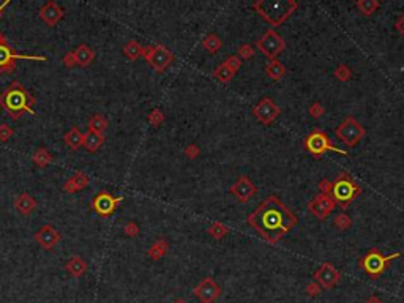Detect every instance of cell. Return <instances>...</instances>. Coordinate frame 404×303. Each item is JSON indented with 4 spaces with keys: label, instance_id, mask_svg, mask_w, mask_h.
<instances>
[{
    "label": "cell",
    "instance_id": "cell-27",
    "mask_svg": "<svg viewBox=\"0 0 404 303\" xmlns=\"http://www.w3.org/2000/svg\"><path fill=\"white\" fill-rule=\"evenodd\" d=\"M32 160H34V163L36 164L38 168H46V166H49V164L54 161V156L50 155V152L48 149L40 147V149L35 150V153H34V156H32Z\"/></svg>",
    "mask_w": 404,
    "mask_h": 303
},
{
    "label": "cell",
    "instance_id": "cell-48",
    "mask_svg": "<svg viewBox=\"0 0 404 303\" xmlns=\"http://www.w3.org/2000/svg\"><path fill=\"white\" fill-rule=\"evenodd\" d=\"M8 3H10L8 0H5V2H3L2 5H0V16H2V13H3V10L6 8V5H8Z\"/></svg>",
    "mask_w": 404,
    "mask_h": 303
},
{
    "label": "cell",
    "instance_id": "cell-28",
    "mask_svg": "<svg viewBox=\"0 0 404 303\" xmlns=\"http://www.w3.org/2000/svg\"><path fill=\"white\" fill-rule=\"evenodd\" d=\"M123 54H125L126 59L136 60V59H139V57L144 54V46H142V44H139L136 40H130L123 46Z\"/></svg>",
    "mask_w": 404,
    "mask_h": 303
},
{
    "label": "cell",
    "instance_id": "cell-38",
    "mask_svg": "<svg viewBox=\"0 0 404 303\" xmlns=\"http://www.w3.org/2000/svg\"><path fill=\"white\" fill-rule=\"evenodd\" d=\"M308 112H309V116H311L313 118H319V117L324 116L325 109H324V106L319 103V101H314L313 104H309Z\"/></svg>",
    "mask_w": 404,
    "mask_h": 303
},
{
    "label": "cell",
    "instance_id": "cell-33",
    "mask_svg": "<svg viewBox=\"0 0 404 303\" xmlns=\"http://www.w3.org/2000/svg\"><path fill=\"white\" fill-rule=\"evenodd\" d=\"M208 236H212L213 238H223L224 236L229 234V226H226L221 221H213V223L207 227Z\"/></svg>",
    "mask_w": 404,
    "mask_h": 303
},
{
    "label": "cell",
    "instance_id": "cell-2",
    "mask_svg": "<svg viewBox=\"0 0 404 303\" xmlns=\"http://www.w3.org/2000/svg\"><path fill=\"white\" fill-rule=\"evenodd\" d=\"M36 103V98L25 90V87L19 81H13L10 87L0 95V106L8 112L10 118L19 120L24 112L35 116L32 106Z\"/></svg>",
    "mask_w": 404,
    "mask_h": 303
},
{
    "label": "cell",
    "instance_id": "cell-9",
    "mask_svg": "<svg viewBox=\"0 0 404 303\" xmlns=\"http://www.w3.org/2000/svg\"><path fill=\"white\" fill-rule=\"evenodd\" d=\"M142 57H145L149 65L158 73H163L174 62V54L164 44H155V46L144 48Z\"/></svg>",
    "mask_w": 404,
    "mask_h": 303
},
{
    "label": "cell",
    "instance_id": "cell-39",
    "mask_svg": "<svg viewBox=\"0 0 404 303\" xmlns=\"http://www.w3.org/2000/svg\"><path fill=\"white\" fill-rule=\"evenodd\" d=\"M224 63H226V65L229 67L236 74H237L238 69L242 68V60H240L237 55H229V57H227V59L224 60Z\"/></svg>",
    "mask_w": 404,
    "mask_h": 303
},
{
    "label": "cell",
    "instance_id": "cell-46",
    "mask_svg": "<svg viewBox=\"0 0 404 303\" xmlns=\"http://www.w3.org/2000/svg\"><path fill=\"white\" fill-rule=\"evenodd\" d=\"M395 27H396V30L400 32L401 35H404V16H400V17L396 19Z\"/></svg>",
    "mask_w": 404,
    "mask_h": 303
},
{
    "label": "cell",
    "instance_id": "cell-29",
    "mask_svg": "<svg viewBox=\"0 0 404 303\" xmlns=\"http://www.w3.org/2000/svg\"><path fill=\"white\" fill-rule=\"evenodd\" d=\"M202 46H204V49L208 50L210 54H217L221 49V46H223V40H221L217 34H208V35H205L204 40H202Z\"/></svg>",
    "mask_w": 404,
    "mask_h": 303
},
{
    "label": "cell",
    "instance_id": "cell-1",
    "mask_svg": "<svg viewBox=\"0 0 404 303\" xmlns=\"http://www.w3.org/2000/svg\"><path fill=\"white\" fill-rule=\"evenodd\" d=\"M246 221L265 242L271 245H276L299 223L295 215L275 194L265 198L262 204L248 215Z\"/></svg>",
    "mask_w": 404,
    "mask_h": 303
},
{
    "label": "cell",
    "instance_id": "cell-8",
    "mask_svg": "<svg viewBox=\"0 0 404 303\" xmlns=\"http://www.w3.org/2000/svg\"><path fill=\"white\" fill-rule=\"evenodd\" d=\"M254 44H256V48L261 50L265 57H269L270 60L276 59V57L286 49V41H284V38L280 34H276L273 29L265 32L259 40H256Z\"/></svg>",
    "mask_w": 404,
    "mask_h": 303
},
{
    "label": "cell",
    "instance_id": "cell-17",
    "mask_svg": "<svg viewBox=\"0 0 404 303\" xmlns=\"http://www.w3.org/2000/svg\"><path fill=\"white\" fill-rule=\"evenodd\" d=\"M35 240H36V243H40L44 250H52L60 242V232L57 231L55 227L46 224L35 234Z\"/></svg>",
    "mask_w": 404,
    "mask_h": 303
},
{
    "label": "cell",
    "instance_id": "cell-12",
    "mask_svg": "<svg viewBox=\"0 0 404 303\" xmlns=\"http://www.w3.org/2000/svg\"><path fill=\"white\" fill-rule=\"evenodd\" d=\"M19 59H27V60H40L44 62L46 57L44 55H22L13 52L8 44H0V71L2 73H13L16 68L15 60Z\"/></svg>",
    "mask_w": 404,
    "mask_h": 303
},
{
    "label": "cell",
    "instance_id": "cell-20",
    "mask_svg": "<svg viewBox=\"0 0 404 303\" xmlns=\"http://www.w3.org/2000/svg\"><path fill=\"white\" fill-rule=\"evenodd\" d=\"M74 59H76V65H79L82 68L88 67L95 59V50L87 46V44H81V46L76 48V50H73Z\"/></svg>",
    "mask_w": 404,
    "mask_h": 303
},
{
    "label": "cell",
    "instance_id": "cell-23",
    "mask_svg": "<svg viewBox=\"0 0 404 303\" xmlns=\"http://www.w3.org/2000/svg\"><path fill=\"white\" fill-rule=\"evenodd\" d=\"M265 74H267L271 81H281L284 78V74H286V67L276 59L269 60L267 65H265Z\"/></svg>",
    "mask_w": 404,
    "mask_h": 303
},
{
    "label": "cell",
    "instance_id": "cell-37",
    "mask_svg": "<svg viewBox=\"0 0 404 303\" xmlns=\"http://www.w3.org/2000/svg\"><path fill=\"white\" fill-rule=\"evenodd\" d=\"M254 48L251 46V44H242V46L238 48V50H237V57L240 60H248V59H251L252 55H254Z\"/></svg>",
    "mask_w": 404,
    "mask_h": 303
},
{
    "label": "cell",
    "instance_id": "cell-41",
    "mask_svg": "<svg viewBox=\"0 0 404 303\" xmlns=\"http://www.w3.org/2000/svg\"><path fill=\"white\" fill-rule=\"evenodd\" d=\"M305 290H306V294H308L309 297H316V295H319V294L322 292V287H320L316 281H311L309 284H306Z\"/></svg>",
    "mask_w": 404,
    "mask_h": 303
},
{
    "label": "cell",
    "instance_id": "cell-31",
    "mask_svg": "<svg viewBox=\"0 0 404 303\" xmlns=\"http://www.w3.org/2000/svg\"><path fill=\"white\" fill-rule=\"evenodd\" d=\"M109 126L107 123V120L104 116H101V114H95V116L88 120V131L92 133H100V135H103V131Z\"/></svg>",
    "mask_w": 404,
    "mask_h": 303
},
{
    "label": "cell",
    "instance_id": "cell-18",
    "mask_svg": "<svg viewBox=\"0 0 404 303\" xmlns=\"http://www.w3.org/2000/svg\"><path fill=\"white\" fill-rule=\"evenodd\" d=\"M63 15H65V11H63L55 2H46L40 10V17L49 25V27H54V25L63 17Z\"/></svg>",
    "mask_w": 404,
    "mask_h": 303
},
{
    "label": "cell",
    "instance_id": "cell-49",
    "mask_svg": "<svg viewBox=\"0 0 404 303\" xmlns=\"http://www.w3.org/2000/svg\"><path fill=\"white\" fill-rule=\"evenodd\" d=\"M0 44H8V41H6V38L2 32H0Z\"/></svg>",
    "mask_w": 404,
    "mask_h": 303
},
{
    "label": "cell",
    "instance_id": "cell-40",
    "mask_svg": "<svg viewBox=\"0 0 404 303\" xmlns=\"http://www.w3.org/2000/svg\"><path fill=\"white\" fill-rule=\"evenodd\" d=\"M13 135H15V131H13V128L10 125H6V123L0 125V141L6 142Z\"/></svg>",
    "mask_w": 404,
    "mask_h": 303
},
{
    "label": "cell",
    "instance_id": "cell-24",
    "mask_svg": "<svg viewBox=\"0 0 404 303\" xmlns=\"http://www.w3.org/2000/svg\"><path fill=\"white\" fill-rule=\"evenodd\" d=\"M168 251H169V243H168V240L158 238L156 242L147 250V256L152 259V261H158V259H161V257L166 256Z\"/></svg>",
    "mask_w": 404,
    "mask_h": 303
},
{
    "label": "cell",
    "instance_id": "cell-42",
    "mask_svg": "<svg viewBox=\"0 0 404 303\" xmlns=\"http://www.w3.org/2000/svg\"><path fill=\"white\" fill-rule=\"evenodd\" d=\"M199 153H201V150H199V147L196 144H189V145H186V147H185V155L189 158V160H194V158H198Z\"/></svg>",
    "mask_w": 404,
    "mask_h": 303
},
{
    "label": "cell",
    "instance_id": "cell-34",
    "mask_svg": "<svg viewBox=\"0 0 404 303\" xmlns=\"http://www.w3.org/2000/svg\"><path fill=\"white\" fill-rule=\"evenodd\" d=\"M335 78H337L338 81L341 82H347L351 79V76H352V71H351V68L346 65V63H339V65L335 68Z\"/></svg>",
    "mask_w": 404,
    "mask_h": 303
},
{
    "label": "cell",
    "instance_id": "cell-26",
    "mask_svg": "<svg viewBox=\"0 0 404 303\" xmlns=\"http://www.w3.org/2000/svg\"><path fill=\"white\" fill-rule=\"evenodd\" d=\"M65 142L71 150H78L79 147L84 145V135L74 126V128H71L65 135Z\"/></svg>",
    "mask_w": 404,
    "mask_h": 303
},
{
    "label": "cell",
    "instance_id": "cell-5",
    "mask_svg": "<svg viewBox=\"0 0 404 303\" xmlns=\"http://www.w3.org/2000/svg\"><path fill=\"white\" fill-rule=\"evenodd\" d=\"M303 147H305L308 153L313 155L314 158H320L324 153H327V152H333V153H338L343 156L349 155V152L332 145L330 137H328L327 133L322 131L320 128H314L311 133H309V135L305 137V141H303Z\"/></svg>",
    "mask_w": 404,
    "mask_h": 303
},
{
    "label": "cell",
    "instance_id": "cell-6",
    "mask_svg": "<svg viewBox=\"0 0 404 303\" xmlns=\"http://www.w3.org/2000/svg\"><path fill=\"white\" fill-rule=\"evenodd\" d=\"M400 256H401V252H393V254H390V256H384L377 248H372L366 252L363 257L358 259V267L362 269L365 273H368L370 276L377 278L388 269V265L393 259L400 257Z\"/></svg>",
    "mask_w": 404,
    "mask_h": 303
},
{
    "label": "cell",
    "instance_id": "cell-16",
    "mask_svg": "<svg viewBox=\"0 0 404 303\" xmlns=\"http://www.w3.org/2000/svg\"><path fill=\"white\" fill-rule=\"evenodd\" d=\"M231 193L236 196L240 202H248L252 196L257 193L256 185L250 180V177L240 175L238 179L234 182V185L231 186Z\"/></svg>",
    "mask_w": 404,
    "mask_h": 303
},
{
    "label": "cell",
    "instance_id": "cell-3",
    "mask_svg": "<svg viewBox=\"0 0 404 303\" xmlns=\"http://www.w3.org/2000/svg\"><path fill=\"white\" fill-rule=\"evenodd\" d=\"M297 8L299 2L295 0H256L252 3V10L262 16L271 27H280L292 16Z\"/></svg>",
    "mask_w": 404,
    "mask_h": 303
},
{
    "label": "cell",
    "instance_id": "cell-32",
    "mask_svg": "<svg viewBox=\"0 0 404 303\" xmlns=\"http://www.w3.org/2000/svg\"><path fill=\"white\" fill-rule=\"evenodd\" d=\"M355 6L360 10V13L365 16H371L372 13H376L381 6V2L379 0H357Z\"/></svg>",
    "mask_w": 404,
    "mask_h": 303
},
{
    "label": "cell",
    "instance_id": "cell-30",
    "mask_svg": "<svg viewBox=\"0 0 404 303\" xmlns=\"http://www.w3.org/2000/svg\"><path fill=\"white\" fill-rule=\"evenodd\" d=\"M212 76H213L215 79H218L219 82H223V84H227V82H231V81L234 79V76H236V73H234L232 69L223 62L219 67H217V68L213 69Z\"/></svg>",
    "mask_w": 404,
    "mask_h": 303
},
{
    "label": "cell",
    "instance_id": "cell-14",
    "mask_svg": "<svg viewBox=\"0 0 404 303\" xmlns=\"http://www.w3.org/2000/svg\"><path fill=\"white\" fill-rule=\"evenodd\" d=\"M335 207H337V202H335V201L330 198V196L318 193L311 201H309L308 210L311 212L316 218L322 221V219H325V218L328 217V215H330V213L335 210Z\"/></svg>",
    "mask_w": 404,
    "mask_h": 303
},
{
    "label": "cell",
    "instance_id": "cell-10",
    "mask_svg": "<svg viewBox=\"0 0 404 303\" xmlns=\"http://www.w3.org/2000/svg\"><path fill=\"white\" fill-rule=\"evenodd\" d=\"M252 114H254V117L262 125H271L278 117H280L281 107L278 106L271 98L264 97L254 107H252Z\"/></svg>",
    "mask_w": 404,
    "mask_h": 303
},
{
    "label": "cell",
    "instance_id": "cell-44",
    "mask_svg": "<svg viewBox=\"0 0 404 303\" xmlns=\"http://www.w3.org/2000/svg\"><path fill=\"white\" fill-rule=\"evenodd\" d=\"M319 193L330 196V193H332V180H328V179L320 180L319 182Z\"/></svg>",
    "mask_w": 404,
    "mask_h": 303
},
{
    "label": "cell",
    "instance_id": "cell-50",
    "mask_svg": "<svg viewBox=\"0 0 404 303\" xmlns=\"http://www.w3.org/2000/svg\"><path fill=\"white\" fill-rule=\"evenodd\" d=\"M174 303H186V302H185V300H183V299H177V300H175Z\"/></svg>",
    "mask_w": 404,
    "mask_h": 303
},
{
    "label": "cell",
    "instance_id": "cell-35",
    "mask_svg": "<svg viewBox=\"0 0 404 303\" xmlns=\"http://www.w3.org/2000/svg\"><path fill=\"white\" fill-rule=\"evenodd\" d=\"M333 226L337 227V229H339V231H346V229H349V227L352 226V219H351L349 215L339 213V215H337V217H335Z\"/></svg>",
    "mask_w": 404,
    "mask_h": 303
},
{
    "label": "cell",
    "instance_id": "cell-11",
    "mask_svg": "<svg viewBox=\"0 0 404 303\" xmlns=\"http://www.w3.org/2000/svg\"><path fill=\"white\" fill-rule=\"evenodd\" d=\"M313 278L322 289H332L341 281V271L332 262H324L313 273Z\"/></svg>",
    "mask_w": 404,
    "mask_h": 303
},
{
    "label": "cell",
    "instance_id": "cell-22",
    "mask_svg": "<svg viewBox=\"0 0 404 303\" xmlns=\"http://www.w3.org/2000/svg\"><path fill=\"white\" fill-rule=\"evenodd\" d=\"M65 269H67V271H68V273L71 275V276L79 278V276H82V275L85 273V270H87V262H85L81 256H73V257L67 262Z\"/></svg>",
    "mask_w": 404,
    "mask_h": 303
},
{
    "label": "cell",
    "instance_id": "cell-13",
    "mask_svg": "<svg viewBox=\"0 0 404 303\" xmlns=\"http://www.w3.org/2000/svg\"><path fill=\"white\" fill-rule=\"evenodd\" d=\"M122 201H123L122 196H118V198H114L111 193L103 191V193H100V194H97L93 198L92 208L100 215V217L107 218V217H111L114 212H116V208L118 207V204Z\"/></svg>",
    "mask_w": 404,
    "mask_h": 303
},
{
    "label": "cell",
    "instance_id": "cell-43",
    "mask_svg": "<svg viewBox=\"0 0 404 303\" xmlns=\"http://www.w3.org/2000/svg\"><path fill=\"white\" fill-rule=\"evenodd\" d=\"M123 232H125V236H128V237H136L139 234V226L135 223V221H130V223L125 226Z\"/></svg>",
    "mask_w": 404,
    "mask_h": 303
},
{
    "label": "cell",
    "instance_id": "cell-15",
    "mask_svg": "<svg viewBox=\"0 0 404 303\" xmlns=\"http://www.w3.org/2000/svg\"><path fill=\"white\" fill-rule=\"evenodd\" d=\"M193 294L198 297L202 303H213L219 297L221 287L218 286L217 281H215L212 276H207L194 287Z\"/></svg>",
    "mask_w": 404,
    "mask_h": 303
},
{
    "label": "cell",
    "instance_id": "cell-21",
    "mask_svg": "<svg viewBox=\"0 0 404 303\" xmlns=\"http://www.w3.org/2000/svg\"><path fill=\"white\" fill-rule=\"evenodd\" d=\"M15 207H16V210L19 213H22V215H30L32 212L36 208V201L32 198V196L29 193H22V194H19L16 201H15Z\"/></svg>",
    "mask_w": 404,
    "mask_h": 303
},
{
    "label": "cell",
    "instance_id": "cell-19",
    "mask_svg": "<svg viewBox=\"0 0 404 303\" xmlns=\"http://www.w3.org/2000/svg\"><path fill=\"white\" fill-rule=\"evenodd\" d=\"M88 183H90L88 175L85 172H82V170H76V174L71 175L65 182L63 189H65L67 193H76V191H81V189H84L88 185Z\"/></svg>",
    "mask_w": 404,
    "mask_h": 303
},
{
    "label": "cell",
    "instance_id": "cell-36",
    "mask_svg": "<svg viewBox=\"0 0 404 303\" xmlns=\"http://www.w3.org/2000/svg\"><path fill=\"white\" fill-rule=\"evenodd\" d=\"M147 120H149V123L152 125V126H155V128H158V126H160L163 122H164V114H163V111L161 109H153L152 111L150 114H149V117H147Z\"/></svg>",
    "mask_w": 404,
    "mask_h": 303
},
{
    "label": "cell",
    "instance_id": "cell-25",
    "mask_svg": "<svg viewBox=\"0 0 404 303\" xmlns=\"http://www.w3.org/2000/svg\"><path fill=\"white\" fill-rule=\"evenodd\" d=\"M103 144H104V136L100 135V133L88 131L87 135H84V147L88 152H97Z\"/></svg>",
    "mask_w": 404,
    "mask_h": 303
},
{
    "label": "cell",
    "instance_id": "cell-45",
    "mask_svg": "<svg viewBox=\"0 0 404 303\" xmlns=\"http://www.w3.org/2000/svg\"><path fill=\"white\" fill-rule=\"evenodd\" d=\"M63 65H65L67 68H71L76 65V59H74V54L73 52H68L63 55Z\"/></svg>",
    "mask_w": 404,
    "mask_h": 303
},
{
    "label": "cell",
    "instance_id": "cell-47",
    "mask_svg": "<svg viewBox=\"0 0 404 303\" xmlns=\"http://www.w3.org/2000/svg\"><path fill=\"white\" fill-rule=\"evenodd\" d=\"M365 303H382V300L379 299V297H376V295H372V297H370L368 300H366Z\"/></svg>",
    "mask_w": 404,
    "mask_h": 303
},
{
    "label": "cell",
    "instance_id": "cell-4",
    "mask_svg": "<svg viewBox=\"0 0 404 303\" xmlns=\"http://www.w3.org/2000/svg\"><path fill=\"white\" fill-rule=\"evenodd\" d=\"M362 186L355 182V179L349 172H339L337 179L332 182V193L330 198L337 202L343 210H346L360 194H362Z\"/></svg>",
    "mask_w": 404,
    "mask_h": 303
},
{
    "label": "cell",
    "instance_id": "cell-7",
    "mask_svg": "<svg viewBox=\"0 0 404 303\" xmlns=\"http://www.w3.org/2000/svg\"><path fill=\"white\" fill-rule=\"evenodd\" d=\"M335 135H337V137L341 142H344L347 147H355V145L366 136V130L362 123L357 122L355 117L349 116L337 126Z\"/></svg>",
    "mask_w": 404,
    "mask_h": 303
}]
</instances>
